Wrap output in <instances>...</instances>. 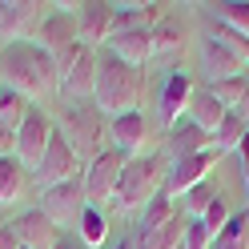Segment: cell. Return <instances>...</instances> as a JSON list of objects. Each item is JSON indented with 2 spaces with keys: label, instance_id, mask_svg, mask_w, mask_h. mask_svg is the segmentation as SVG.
I'll return each instance as SVG.
<instances>
[{
  "label": "cell",
  "instance_id": "43",
  "mask_svg": "<svg viewBox=\"0 0 249 249\" xmlns=\"http://www.w3.org/2000/svg\"><path fill=\"white\" fill-rule=\"evenodd\" d=\"M20 249H28V245H20Z\"/></svg>",
  "mask_w": 249,
  "mask_h": 249
},
{
  "label": "cell",
  "instance_id": "4",
  "mask_svg": "<svg viewBox=\"0 0 249 249\" xmlns=\"http://www.w3.org/2000/svg\"><path fill=\"white\" fill-rule=\"evenodd\" d=\"M56 133L72 145V153H76L85 165L97 161L101 153H108V121H105V113H101L92 101H85V105H69L65 113H60Z\"/></svg>",
  "mask_w": 249,
  "mask_h": 249
},
{
  "label": "cell",
  "instance_id": "29",
  "mask_svg": "<svg viewBox=\"0 0 249 249\" xmlns=\"http://www.w3.org/2000/svg\"><path fill=\"white\" fill-rule=\"evenodd\" d=\"M173 213H177V201H173V197H165V193H157V197H153L149 205L141 209V233H157Z\"/></svg>",
  "mask_w": 249,
  "mask_h": 249
},
{
  "label": "cell",
  "instance_id": "37",
  "mask_svg": "<svg viewBox=\"0 0 249 249\" xmlns=\"http://www.w3.org/2000/svg\"><path fill=\"white\" fill-rule=\"evenodd\" d=\"M237 157H241V181H245V193H249V137L237 145Z\"/></svg>",
  "mask_w": 249,
  "mask_h": 249
},
{
  "label": "cell",
  "instance_id": "32",
  "mask_svg": "<svg viewBox=\"0 0 249 249\" xmlns=\"http://www.w3.org/2000/svg\"><path fill=\"white\" fill-rule=\"evenodd\" d=\"M213 197H217V189L205 181V185H197V189H189L181 197V213L185 217H205V209L213 205Z\"/></svg>",
  "mask_w": 249,
  "mask_h": 249
},
{
  "label": "cell",
  "instance_id": "40",
  "mask_svg": "<svg viewBox=\"0 0 249 249\" xmlns=\"http://www.w3.org/2000/svg\"><path fill=\"white\" fill-rule=\"evenodd\" d=\"M237 117H241V121L249 124V92H245V101H241V108H237Z\"/></svg>",
  "mask_w": 249,
  "mask_h": 249
},
{
  "label": "cell",
  "instance_id": "8",
  "mask_svg": "<svg viewBox=\"0 0 249 249\" xmlns=\"http://www.w3.org/2000/svg\"><path fill=\"white\" fill-rule=\"evenodd\" d=\"M53 133H56L53 121L33 105V108H28V117H24V124L17 129V161L28 169V173H36V165H40V157H44V149H49Z\"/></svg>",
  "mask_w": 249,
  "mask_h": 249
},
{
  "label": "cell",
  "instance_id": "3",
  "mask_svg": "<svg viewBox=\"0 0 249 249\" xmlns=\"http://www.w3.org/2000/svg\"><path fill=\"white\" fill-rule=\"evenodd\" d=\"M169 165H173V161H169V153H153V157H133V161H124L113 205H117L121 213H137V209H145L149 201L165 189Z\"/></svg>",
  "mask_w": 249,
  "mask_h": 249
},
{
  "label": "cell",
  "instance_id": "6",
  "mask_svg": "<svg viewBox=\"0 0 249 249\" xmlns=\"http://www.w3.org/2000/svg\"><path fill=\"white\" fill-rule=\"evenodd\" d=\"M85 173V161L72 153V145L65 141L60 133H53V141H49V149H44V157H40V165H36V181H40V189H49V185H60V181H76Z\"/></svg>",
  "mask_w": 249,
  "mask_h": 249
},
{
  "label": "cell",
  "instance_id": "9",
  "mask_svg": "<svg viewBox=\"0 0 249 249\" xmlns=\"http://www.w3.org/2000/svg\"><path fill=\"white\" fill-rule=\"evenodd\" d=\"M76 8L81 4H56L49 17H40V28H36V44L49 49L53 56L81 44V28H76Z\"/></svg>",
  "mask_w": 249,
  "mask_h": 249
},
{
  "label": "cell",
  "instance_id": "36",
  "mask_svg": "<svg viewBox=\"0 0 249 249\" xmlns=\"http://www.w3.org/2000/svg\"><path fill=\"white\" fill-rule=\"evenodd\" d=\"M0 249H20V237H17V229H12V221L0 225Z\"/></svg>",
  "mask_w": 249,
  "mask_h": 249
},
{
  "label": "cell",
  "instance_id": "26",
  "mask_svg": "<svg viewBox=\"0 0 249 249\" xmlns=\"http://www.w3.org/2000/svg\"><path fill=\"white\" fill-rule=\"evenodd\" d=\"M185 225H189V217H185V213L177 209V213L169 217V221H165L157 233H141V237H145L153 249H177V245L185 241Z\"/></svg>",
  "mask_w": 249,
  "mask_h": 249
},
{
  "label": "cell",
  "instance_id": "1",
  "mask_svg": "<svg viewBox=\"0 0 249 249\" xmlns=\"http://www.w3.org/2000/svg\"><path fill=\"white\" fill-rule=\"evenodd\" d=\"M0 85L17 89L20 97H28V101L49 97L53 89H60V76H56V60H53V53L40 49L36 40L4 44V49H0Z\"/></svg>",
  "mask_w": 249,
  "mask_h": 249
},
{
  "label": "cell",
  "instance_id": "16",
  "mask_svg": "<svg viewBox=\"0 0 249 249\" xmlns=\"http://www.w3.org/2000/svg\"><path fill=\"white\" fill-rule=\"evenodd\" d=\"M108 53H113L117 60H124V65H133V69H145L153 60V36H149V28L113 33V36H108Z\"/></svg>",
  "mask_w": 249,
  "mask_h": 249
},
{
  "label": "cell",
  "instance_id": "12",
  "mask_svg": "<svg viewBox=\"0 0 249 249\" xmlns=\"http://www.w3.org/2000/svg\"><path fill=\"white\" fill-rule=\"evenodd\" d=\"M40 8L36 0H0V40L4 44H17L28 40L33 28H40Z\"/></svg>",
  "mask_w": 249,
  "mask_h": 249
},
{
  "label": "cell",
  "instance_id": "2",
  "mask_svg": "<svg viewBox=\"0 0 249 249\" xmlns=\"http://www.w3.org/2000/svg\"><path fill=\"white\" fill-rule=\"evenodd\" d=\"M141 69L124 65L117 60L113 53H105L97 60V89H92V105L101 108V113L113 121V117H124V113H137V105H141Z\"/></svg>",
  "mask_w": 249,
  "mask_h": 249
},
{
  "label": "cell",
  "instance_id": "10",
  "mask_svg": "<svg viewBox=\"0 0 249 249\" xmlns=\"http://www.w3.org/2000/svg\"><path fill=\"white\" fill-rule=\"evenodd\" d=\"M221 161V153L217 149H205V153H197V157H181L169 165V177H165V197H185L189 189H197V185H205L209 181V169Z\"/></svg>",
  "mask_w": 249,
  "mask_h": 249
},
{
  "label": "cell",
  "instance_id": "30",
  "mask_svg": "<svg viewBox=\"0 0 249 249\" xmlns=\"http://www.w3.org/2000/svg\"><path fill=\"white\" fill-rule=\"evenodd\" d=\"M205 36H209V40H217V44H221L225 53H233V56L241 60V65H249V36L233 33V28H225V24H213Z\"/></svg>",
  "mask_w": 249,
  "mask_h": 249
},
{
  "label": "cell",
  "instance_id": "17",
  "mask_svg": "<svg viewBox=\"0 0 249 249\" xmlns=\"http://www.w3.org/2000/svg\"><path fill=\"white\" fill-rule=\"evenodd\" d=\"M201 72H205L209 85H221V81H233V76H245V65L233 53H225L217 40H201Z\"/></svg>",
  "mask_w": 249,
  "mask_h": 249
},
{
  "label": "cell",
  "instance_id": "7",
  "mask_svg": "<svg viewBox=\"0 0 249 249\" xmlns=\"http://www.w3.org/2000/svg\"><path fill=\"white\" fill-rule=\"evenodd\" d=\"M36 209L49 217L56 229L72 225L76 217H81V209H85V185H81V177H76V181H60V185H49V189H40V205H36Z\"/></svg>",
  "mask_w": 249,
  "mask_h": 249
},
{
  "label": "cell",
  "instance_id": "5",
  "mask_svg": "<svg viewBox=\"0 0 249 249\" xmlns=\"http://www.w3.org/2000/svg\"><path fill=\"white\" fill-rule=\"evenodd\" d=\"M121 169H124V157L121 153H101L97 161H89L85 165V173H81V185H85V205L92 209H105V205H113V197H117V181H121Z\"/></svg>",
  "mask_w": 249,
  "mask_h": 249
},
{
  "label": "cell",
  "instance_id": "19",
  "mask_svg": "<svg viewBox=\"0 0 249 249\" xmlns=\"http://www.w3.org/2000/svg\"><path fill=\"white\" fill-rule=\"evenodd\" d=\"M12 229H17L20 245H28V249H56V233H60V229H56L40 209L20 213L17 221H12Z\"/></svg>",
  "mask_w": 249,
  "mask_h": 249
},
{
  "label": "cell",
  "instance_id": "11",
  "mask_svg": "<svg viewBox=\"0 0 249 249\" xmlns=\"http://www.w3.org/2000/svg\"><path fill=\"white\" fill-rule=\"evenodd\" d=\"M193 76L185 69H173L165 76V85L157 92V121L165 124V129H173V124L185 117V108H189V97H193Z\"/></svg>",
  "mask_w": 249,
  "mask_h": 249
},
{
  "label": "cell",
  "instance_id": "38",
  "mask_svg": "<svg viewBox=\"0 0 249 249\" xmlns=\"http://www.w3.org/2000/svg\"><path fill=\"white\" fill-rule=\"evenodd\" d=\"M108 249H137V237H121V241H113Z\"/></svg>",
  "mask_w": 249,
  "mask_h": 249
},
{
  "label": "cell",
  "instance_id": "28",
  "mask_svg": "<svg viewBox=\"0 0 249 249\" xmlns=\"http://www.w3.org/2000/svg\"><path fill=\"white\" fill-rule=\"evenodd\" d=\"M209 8H213L217 24H225V28H233V33L249 36V0H225V4H209Z\"/></svg>",
  "mask_w": 249,
  "mask_h": 249
},
{
  "label": "cell",
  "instance_id": "15",
  "mask_svg": "<svg viewBox=\"0 0 249 249\" xmlns=\"http://www.w3.org/2000/svg\"><path fill=\"white\" fill-rule=\"evenodd\" d=\"M97 49H85L81 56H76V65L60 76V92L65 97H72V101H92V89H97Z\"/></svg>",
  "mask_w": 249,
  "mask_h": 249
},
{
  "label": "cell",
  "instance_id": "27",
  "mask_svg": "<svg viewBox=\"0 0 249 249\" xmlns=\"http://www.w3.org/2000/svg\"><path fill=\"white\" fill-rule=\"evenodd\" d=\"M209 249H249V213H233L229 225L213 237Z\"/></svg>",
  "mask_w": 249,
  "mask_h": 249
},
{
  "label": "cell",
  "instance_id": "25",
  "mask_svg": "<svg viewBox=\"0 0 249 249\" xmlns=\"http://www.w3.org/2000/svg\"><path fill=\"white\" fill-rule=\"evenodd\" d=\"M245 137H249V124H245L237 113H225L221 124H217V133H213V149L225 157V153H233V149L245 141Z\"/></svg>",
  "mask_w": 249,
  "mask_h": 249
},
{
  "label": "cell",
  "instance_id": "41",
  "mask_svg": "<svg viewBox=\"0 0 249 249\" xmlns=\"http://www.w3.org/2000/svg\"><path fill=\"white\" fill-rule=\"evenodd\" d=\"M137 249H153V245H149V241H145V237H137Z\"/></svg>",
  "mask_w": 249,
  "mask_h": 249
},
{
  "label": "cell",
  "instance_id": "39",
  "mask_svg": "<svg viewBox=\"0 0 249 249\" xmlns=\"http://www.w3.org/2000/svg\"><path fill=\"white\" fill-rule=\"evenodd\" d=\"M56 249H85L81 241H65V237H56Z\"/></svg>",
  "mask_w": 249,
  "mask_h": 249
},
{
  "label": "cell",
  "instance_id": "18",
  "mask_svg": "<svg viewBox=\"0 0 249 249\" xmlns=\"http://www.w3.org/2000/svg\"><path fill=\"white\" fill-rule=\"evenodd\" d=\"M165 149H169V157L173 161H181V157H197V153H205V149H213V137L205 133V129H197V124L189 121V117H181L173 129H169V141H165Z\"/></svg>",
  "mask_w": 249,
  "mask_h": 249
},
{
  "label": "cell",
  "instance_id": "31",
  "mask_svg": "<svg viewBox=\"0 0 249 249\" xmlns=\"http://www.w3.org/2000/svg\"><path fill=\"white\" fill-rule=\"evenodd\" d=\"M209 92H213V97L229 108V113H237V108H241V101H245V92H249V81H245V76H233V81L209 85Z\"/></svg>",
  "mask_w": 249,
  "mask_h": 249
},
{
  "label": "cell",
  "instance_id": "13",
  "mask_svg": "<svg viewBox=\"0 0 249 249\" xmlns=\"http://www.w3.org/2000/svg\"><path fill=\"white\" fill-rule=\"evenodd\" d=\"M145 133H149V124H145V113H141V108H137V113H124V117H113V121H108V141H113V153H121L124 161L141 157Z\"/></svg>",
  "mask_w": 249,
  "mask_h": 249
},
{
  "label": "cell",
  "instance_id": "34",
  "mask_svg": "<svg viewBox=\"0 0 249 249\" xmlns=\"http://www.w3.org/2000/svg\"><path fill=\"white\" fill-rule=\"evenodd\" d=\"M213 245V233L205 229V221L201 217H189V225H185V241L177 249H209Z\"/></svg>",
  "mask_w": 249,
  "mask_h": 249
},
{
  "label": "cell",
  "instance_id": "22",
  "mask_svg": "<svg viewBox=\"0 0 249 249\" xmlns=\"http://www.w3.org/2000/svg\"><path fill=\"white\" fill-rule=\"evenodd\" d=\"M149 36H153V56H169V53H177L185 44V24L177 17H165L161 24L149 28Z\"/></svg>",
  "mask_w": 249,
  "mask_h": 249
},
{
  "label": "cell",
  "instance_id": "21",
  "mask_svg": "<svg viewBox=\"0 0 249 249\" xmlns=\"http://www.w3.org/2000/svg\"><path fill=\"white\" fill-rule=\"evenodd\" d=\"M76 241H81L85 249H101L108 241V217H105V209H92V205L81 209V217H76Z\"/></svg>",
  "mask_w": 249,
  "mask_h": 249
},
{
  "label": "cell",
  "instance_id": "24",
  "mask_svg": "<svg viewBox=\"0 0 249 249\" xmlns=\"http://www.w3.org/2000/svg\"><path fill=\"white\" fill-rule=\"evenodd\" d=\"M28 108H33L28 97H20V92L8 89V85H0V124H4V129L17 133L24 124V117H28Z\"/></svg>",
  "mask_w": 249,
  "mask_h": 249
},
{
  "label": "cell",
  "instance_id": "20",
  "mask_svg": "<svg viewBox=\"0 0 249 249\" xmlns=\"http://www.w3.org/2000/svg\"><path fill=\"white\" fill-rule=\"evenodd\" d=\"M229 113V108L221 105V101H217L213 97V92H209V85L205 89H193V97H189V108H185V117H189L193 124H197V129H205L209 137L217 133V124H221V117Z\"/></svg>",
  "mask_w": 249,
  "mask_h": 249
},
{
  "label": "cell",
  "instance_id": "23",
  "mask_svg": "<svg viewBox=\"0 0 249 249\" xmlns=\"http://www.w3.org/2000/svg\"><path fill=\"white\" fill-rule=\"evenodd\" d=\"M24 173L28 169L17 157H0V209L12 205V201L24 193Z\"/></svg>",
  "mask_w": 249,
  "mask_h": 249
},
{
  "label": "cell",
  "instance_id": "14",
  "mask_svg": "<svg viewBox=\"0 0 249 249\" xmlns=\"http://www.w3.org/2000/svg\"><path fill=\"white\" fill-rule=\"evenodd\" d=\"M76 28H81V44L85 49L108 44V36H113V4H105V0L81 4L76 8Z\"/></svg>",
  "mask_w": 249,
  "mask_h": 249
},
{
  "label": "cell",
  "instance_id": "35",
  "mask_svg": "<svg viewBox=\"0 0 249 249\" xmlns=\"http://www.w3.org/2000/svg\"><path fill=\"white\" fill-rule=\"evenodd\" d=\"M0 157H17V133L0 124Z\"/></svg>",
  "mask_w": 249,
  "mask_h": 249
},
{
  "label": "cell",
  "instance_id": "42",
  "mask_svg": "<svg viewBox=\"0 0 249 249\" xmlns=\"http://www.w3.org/2000/svg\"><path fill=\"white\" fill-rule=\"evenodd\" d=\"M245 81H249V65H245Z\"/></svg>",
  "mask_w": 249,
  "mask_h": 249
},
{
  "label": "cell",
  "instance_id": "33",
  "mask_svg": "<svg viewBox=\"0 0 249 249\" xmlns=\"http://www.w3.org/2000/svg\"><path fill=\"white\" fill-rule=\"evenodd\" d=\"M229 217H233V209H229V201H225L221 193H217V197H213V205L205 209V217H201V221H205V229H209L213 237H217V233H221V229L229 225Z\"/></svg>",
  "mask_w": 249,
  "mask_h": 249
}]
</instances>
